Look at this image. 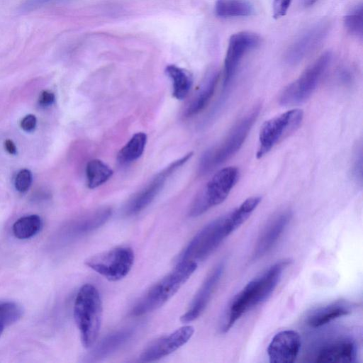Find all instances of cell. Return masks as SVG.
Returning a JSON list of instances; mask_svg holds the SVG:
<instances>
[{"label": "cell", "mask_w": 363, "mask_h": 363, "mask_svg": "<svg viewBox=\"0 0 363 363\" xmlns=\"http://www.w3.org/2000/svg\"><path fill=\"white\" fill-rule=\"evenodd\" d=\"M249 217L248 209L240 205L228 213L211 221L192 238L180 255L178 262H197L205 259Z\"/></svg>", "instance_id": "cell-1"}, {"label": "cell", "mask_w": 363, "mask_h": 363, "mask_svg": "<svg viewBox=\"0 0 363 363\" xmlns=\"http://www.w3.org/2000/svg\"><path fill=\"white\" fill-rule=\"evenodd\" d=\"M289 263V260L284 259L274 264L262 276L250 281L234 297L222 325L223 333L228 331L246 311L270 296Z\"/></svg>", "instance_id": "cell-2"}, {"label": "cell", "mask_w": 363, "mask_h": 363, "mask_svg": "<svg viewBox=\"0 0 363 363\" xmlns=\"http://www.w3.org/2000/svg\"><path fill=\"white\" fill-rule=\"evenodd\" d=\"M103 315L101 298L97 289L86 284L79 290L74 304V317L85 348H91L98 337Z\"/></svg>", "instance_id": "cell-3"}, {"label": "cell", "mask_w": 363, "mask_h": 363, "mask_svg": "<svg viewBox=\"0 0 363 363\" xmlns=\"http://www.w3.org/2000/svg\"><path fill=\"white\" fill-rule=\"evenodd\" d=\"M197 268V262H177L175 268L153 285L138 301L131 313L139 316L152 312L169 301L190 278Z\"/></svg>", "instance_id": "cell-4"}, {"label": "cell", "mask_w": 363, "mask_h": 363, "mask_svg": "<svg viewBox=\"0 0 363 363\" xmlns=\"http://www.w3.org/2000/svg\"><path fill=\"white\" fill-rule=\"evenodd\" d=\"M259 113V107H255L239 121L220 144L205 152L199 165L201 174L211 172L236 153L245 140Z\"/></svg>", "instance_id": "cell-5"}, {"label": "cell", "mask_w": 363, "mask_h": 363, "mask_svg": "<svg viewBox=\"0 0 363 363\" xmlns=\"http://www.w3.org/2000/svg\"><path fill=\"white\" fill-rule=\"evenodd\" d=\"M238 178L239 169L235 167H225L217 172L194 199L189 216H199L223 202Z\"/></svg>", "instance_id": "cell-6"}, {"label": "cell", "mask_w": 363, "mask_h": 363, "mask_svg": "<svg viewBox=\"0 0 363 363\" xmlns=\"http://www.w3.org/2000/svg\"><path fill=\"white\" fill-rule=\"evenodd\" d=\"M331 53L326 52L316 59L298 79L281 93L279 102L284 106L294 105L308 99L316 89L331 61Z\"/></svg>", "instance_id": "cell-7"}, {"label": "cell", "mask_w": 363, "mask_h": 363, "mask_svg": "<svg viewBox=\"0 0 363 363\" xmlns=\"http://www.w3.org/2000/svg\"><path fill=\"white\" fill-rule=\"evenodd\" d=\"M303 118L302 110L295 108L265 121L259 130L257 157H262L277 143L295 131L301 125Z\"/></svg>", "instance_id": "cell-8"}, {"label": "cell", "mask_w": 363, "mask_h": 363, "mask_svg": "<svg viewBox=\"0 0 363 363\" xmlns=\"http://www.w3.org/2000/svg\"><path fill=\"white\" fill-rule=\"evenodd\" d=\"M134 259L130 247H118L89 257L85 264L106 279L117 281L129 273Z\"/></svg>", "instance_id": "cell-9"}, {"label": "cell", "mask_w": 363, "mask_h": 363, "mask_svg": "<svg viewBox=\"0 0 363 363\" xmlns=\"http://www.w3.org/2000/svg\"><path fill=\"white\" fill-rule=\"evenodd\" d=\"M192 156L189 152L182 157L172 162L160 172L137 194H135L127 203L124 212L127 216L138 214L155 199L162 190L168 178L180 167L185 164Z\"/></svg>", "instance_id": "cell-10"}, {"label": "cell", "mask_w": 363, "mask_h": 363, "mask_svg": "<svg viewBox=\"0 0 363 363\" xmlns=\"http://www.w3.org/2000/svg\"><path fill=\"white\" fill-rule=\"evenodd\" d=\"M330 28V22L323 20L303 31L286 50L284 56L286 63L294 65L302 61L323 41Z\"/></svg>", "instance_id": "cell-11"}, {"label": "cell", "mask_w": 363, "mask_h": 363, "mask_svg": "<svg viewBox=\"0 0 363 363\" xmlns=\"http://www.w3.org/2000/svg\"><path fill=\"white\" fill-rule=\"evenodd\" d=\"M259 43L260 38L251 32L242 31L231 35L224 61V87L228 85L235 75L244 55Z\"/></svg>", "instance_id": "cell-12"}, {"label": "cell", "mask_w": 363, "mask_h": 363, "mask_svg": "<svg viewBox=\"0 0 363 363\" xmlns=\"http://www.w3.org/2000/svg\"><path fill=\"white\" fill-rule=\"evenodd\" d=\"M194 333V327L187 325L155 340L143 350L140 356V360L153 362L172 354L185 345Z\"/></svg>", "instance_id": "cell-13"}, {"label": "cell", "mask_w": 363, "mask_h": 363, "mask_svg": "<svg viewBox=\"0 0 363 363\" xmlns=\"http://www.w3.org/2000/svg\"><path fill=\"white\" fill-rule=\"evenodd\" d=\"M299 334L291 330H282L272 339L267 347V354L272 363L294 362L301 349Z\"/></svg>", "instance_id": "cell-14"}, {"label": "cell", "mask_w": 363, "mask_h": 363, "mask_svg": "<svg viewBox=\"0 0 363 363\" xmlns=\"http://www.w3.org/2000/svg\"><path fill=\"white\" fill-rule=\"evenodd\" d=\"M224 269L225 264L222 262L210 272L195 295L188 310L181 316L180 320L182 323L192 322L202 314L223 276Z\"/></svg>", "instance_id": "cell-15"}, {"label": "cell", "mask_w": 363, "mask_h": 363, "mask_svg": "<svg viewBox=\"0 0 363 363\" xmlns=\"http://www.w3.org/2000/svg\"><path fill=\"white\" fill-rule=\"evenodd\" d=\"M291 216L290 211H284L268 222L255 247L252 254L253 260L263 257L274 247L289 223Z\"/></svg>", "instance_id": "cell-16"}, {"label": "cell", "mask_w": 363, "mask_h": 363, "mask_svg": "<svg viewBox=\"0 0 363 363\" xmlns=\"http://www.w3.org/2000/svg\"><path fill=\"white\" fill-rule=\"evenodd\" d=\"M357 354V345L348 338H340L322 346L315 357L318 363L353 362Z\"/></svg>", "instance_id": "cell-17"}, {"label": "cell", "mask_w": 363, "mask_h": 363, "mask_svg": "<svg viewBox=\"0 0 363 363\" xmlns=\"http://www.w3.org/2000/svg\"><path fill=\"white\" fill-rule=\"evenodd\" d=\"M112 209L104 206L91 210L74 220L68 227V235L79 237L102 226L111 216Z\"/></svg>", "instance_id": "cell-18"}, {"label": "cell", "mask_w": 363, "mask_h": 363, "mask_svg": "<svg viewBox=\"0 0 363 363\" xmlns=\"http://www.w3.org/2000/svg\"><path fill=\"white\" fill-rule=\"evenodd\" d=\"M133 334V330L123 329L106 335L92 348L87 360L95 362L111 355L124 345Z\"/></svg>", "instance_id": "cell-19"}, {"label": "cell", "mask_w": 363, "mask_h": 363, "mask_svg": "<svg viewBox=\"0 0 363 363\" xmlns=\"http://www.w3.org/2000/svg\"><path fill=\"white\" fill-rule=\"evenodd\" d=\"M352 311L350 303L337 301L313 311L308 317L307 324L312 328L323 326L330 321L350 314Z\"/></svg>", "instance_id": "cell-20"}, {"label": "cell", "mask_w": 363, "mask_h": 363, "mask_svg": "<svg viewBox=\"0 0 363 363\" xmlns=\"http://www.w3.org/2000/svg\"><path fill=\"white\" fill-rule=\"evenodd\" d=\"M215 12L220 18L245 17L253 15L255 9L247 0H217Z\"/></svg>", "instance_id": "cell-21"}, {"label": "cell", "mask_w": 363, "mask_h": 363, "mask_svg": "<svg viewBox=\"0 0 363 363\" xmlns=\"http://www.w3.org/2000/svg\"><path fill=\"white\" fill-rule=\"evenodd\" d=\"M219 75L213 73L208 79L205 84L187 106L184 115L186 117H191L200 113L206 108L213 97Z\"/></svg>", "instance_id": "cell-22"}, {"label": "cell", "mask_w": 363, "mask_h": 363, "mask_svg": "<svg viewBox=\"0 0 363 363\" xmlns=\"http://www.w3.org/2000/svg\"><path fill=\"white\" fill-rule=\"evenodd\" d=\"M165 71L172 82L174 97L179 100L186 98L193 84L191 74L174 65H168Z\"/></svg>", "instance_id": "cell-23"}, {"label": "cell", "mask_w": 363, "mask_h": 363, "mask_svg": "<svg viewBox=\"0 0 363 363\" xmlns=\"http://www.w3.org/2000/svg\"><path fill=\"white\" fill-rule=\"evenodd\" d=\"M146 142L145 133H135L119 151L118 161L122 164H125L138 160L144 152Z\"/></svg>", "instance_id": "cell-24"}, {"label": "cell", "mask_w": 363, "mask_h": 363, "mask_svg": "<svg viewBox=\"0 0 363 363\" xmlns=\"http://www.w3.org/2000/svg\"><path fill=\"white\" fill-rule=\"evenodd\" d=\"M113 173V170L101 160H91L86 167L87 186L89 189H95L106 182Z\"/></svg>", "instance_id": "cell-25"}, {"label": "cell", "mask_w": 363, "mask_h": 363, "mask_svg": "<svg viewBox=\"0 0 363 363\" xmlns=\"http://www.w3.org/2000/svg\"><path fill=\"white\" fill-rule=\"evenodd\" d=\"M42 220L38 215H29L18 219L13 225L14 236L20 240H26L35 236L40 230Z\"/></svg>", "instance_id": "cell-26"}, {"label": "cell", "mask_w": 363, "mask_h": 363, "mask_svg": "<svg viewBox=\"0 0 363 363\" xmlns=\"http://www.w3.org/2000/svg\"><path fill=\"white\" fill-rule=\"evenodd\" d=\"M22 312L21 308L16 303H0V335L6 327L20 319Z\"/></svg>", "instance_id": "cell-27"}, {"label": "cell", "mask_w": 363, "mask_h": 363, "mask_svg": "<svg viewBox=\"0 0 363 363\" xmlns=\"http://www.w3.org/2000/svg\"><path fill=\"white\" fill-rule=\"evenodd\" d=\"M347 30L352 35L362 37V5L353 8L344 18Z\"/></svg>", "instance_id": "cell-28"}, {"label": "cell", "mask_w": 363, "mask_h": 363, "mask_svg": "<svg viewBox=\"0 0 363 363\" xmlns=\"http://www.w3.org/2000/svg\"><path fill=\"white\" fill-rule=\"evenodd\" d=\"M351 174L353 179L359 184L362 183V146L359 144L355 150L352 160Z\"/></svg>", "instance_id": "cell-29"}, {"label": "cell", "mask_w": 363, "mask_h": 363, "mask_svg": "<svg viewBox=\"0 0 363 363\" xmlns=\"http://www.w3.org/2000/svg\"><path fill=\"white\" fill-rule=\"evenodd\" d=\"M65 1L67 0H26L20 6L18 11L21 13H28L49 4Z\"/></svg>", "instance_id": "cell-30"}, {"label": "cell", "mask_w": 363, "mask_h": 363, "mask_svg": "<svg viewBox=\"0 0 363 363\" xmlns=\"http://www.w3.org/2000/svg\"><path fill=\"white\" fill-rule=\"evenodd\" d=\"M32 183V174L30 170L23 169L19 171L15 179V187L19 192L26 191Z\"/></svg>", "instance_id": "cell-31"}, {"label": "cell", "mask_w": 363, "mask_h": 363, "mask_svg": "<svg viewBox=\"0 0 363 363\" xmlns=\"http://www.w3.org/2000/svg\"><path fill=\"white\" fill-rule=\"evenodd\" d=\"M291 0H274L273 2V16L275 18H280L286 15L288 9L290 6Z\"/></svg>", "instance_id": "cell-32"}, {"label": "cell", "mask_w": 363, "mask_h": 363, "mask_svg": "<svg viewBox=\"0 0 363 363\" xmlns=\"http://www.w3.org/2000/svg\"><path fill=\"white\" fill-rule=\"evenodd\" d=\"M36 118L34 115L29 114L26 116L21 122V127L27 132H30L35 128Z\"/></svg>", "instance_id": "cell-33"}, {"label": "cell", "mask_w": 363, "mask_h": 363, "mask_svg": "<svg viewBox=\"0 0 363 363\" xmlns=\"http://www.w3.org/2000/svg\"><path fill=\"white\" fill-rule=\"evenodd\" d=\"M55 101V95L49 91H43L39 97V104L43 106L51 105Z\"/></svg>", "instance_id": "cell-34"}, {"label": "cell", "mask_w": 363, "mask_h": 363, "mask_svg": "<svg viewBox=\"0 0 363 363\" xmlns=\"http://www.w3.org/2000/svg\"><path fill=\"white\" fill-rule=\"evenodd\" d=\"M4 147L5 149L8 152H9L11 155H14L16 153V147L13 142L11 140H6L4 142Z\"/></svg>", "instance_id": "cell-35"}, {"label": "cell", "mask_w": 363, "mask_h": 363, "mask_svg": "<svg viewBox=\"0 0 363 363\" xmlns=\"http://www.w3.org/2000/svg\"><path fill=\"white\" fill-rule=\"evenodd\" d=\"M318 0H303L306 6H311L313 5Z\"/></svg>", "instance_id": "cell-36"}]
</instances>
